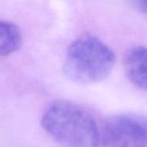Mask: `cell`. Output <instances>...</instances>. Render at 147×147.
Here are the masks:
<instances>
[{
  "mask_svg": "<svg viewBox=\"0 0 147 147\" xmlns=\"http://www.w3.org/2000/svg\"><path fill=\"white\" fill-rule=\"evenodd\" d=\"M41 126L64 147H97L100 143L101 134L94 117L72 102L52 103L41 117Z\"/></svg>",
  "mask_w": 147,
  "mask_h": 147,
  "instance_id": "cell-1",
  "label": "cell"
},
{
  "mask_svg": "<svg viewBox=\"0 0 147 147\" xmlns=\"http://www.w3.org/2000/svg\"><path fill=\"white\" fill-rule=\"evenodd\" d=\"M115 64L112 49L94 35L83 34L68 47L64 72L71 81L89 84L105 79Z\"/></svg>",
  "mask_w": 147,
  "mask_h": 147,
  "instance_id": "cell-2",
  "label": "cell"
},
{
  "mask_svg": "<svg viewBox=\"0 0 147 147\" xmlns=\"http://www.w3.org/2000/svg\"><path fill=\"white\" fill-rule=\"evenodd\" d=\"M99 145L101 147H146L147 129L143 118L110 117L103 125Z\"/></svg>",
  "mask_w": 147,
  "mask_h": 147,
  "instance_id": "cell-3",
  "label": "cell"
},
{
  "mask_svg": "<svg viewBox=\"0 0 147 147\" xmlns=\"http://www.w3.org/2000/svg\"><path fill=\"white\" fill-rule=\"evenodd\" d=\"M124 68L129 80L139 89L147 91V48L135 47L124 59Z\"/></svg>",
  "mask_w": 147,
  "mask_h": 147,
  "instance_id": "cell-4",
  "label": "cell"
},
{
  "mask_svg": "<svg viewBox=\"0 0 147 147\" xmlns=\"http://www.w3.org/2000/svg\"><path fill=\"white\" fill-rule=\"evenodd\" d=\"M22 43V34L13 22L0 20V56L9 55L17 51Z\"/></svg>",
  "mask_w": 147,
  "mask_h": 147,
  "instance_id": "cell-5",
  "label": "cell"
},
{
  "mask_svg": "<svg viewBox=\"0 0 147 147\" xmlns=\"http://www.w3.org/2000/svg\"><path fill=\"white\" fill-rule=\"evenodd\" d=\"M130 1L140 11L147 14V0H130Z\"/></svg>",
  "mask_w": 147,
  "mask_h": 147,
  "instance_id": "cell-6",
  "label": "cell"
},
{
  "mask_svg": "<svg viewBox=\"0 0 147 147\" xmlns=\"http://www.w3.org/2000/svg\"><path fill=\"white\" fill-rule=\"evenodd\" d=\"M143 121H144V123H145V125H146L147 128V117H143Z\"/></svg>",
  "mask_w": 147,
  "mask_h": 147,
  "instance_id": "cell-7",
  "label": "cell"
}]
</instances>
